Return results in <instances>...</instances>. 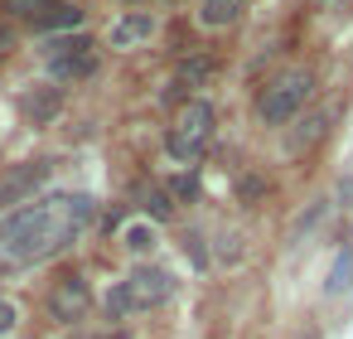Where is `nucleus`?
Segmentation results:
<instances>
[{
  "label": "nucleus",
  "instance_id": "obj_4",
  "mask_svg": "<svg viewBox=\"0 0 353 339\" xmlns=\"http://www.w3.org/2000/svg\"><path fill=\"white\" fill-rule=\"evenodd\" d=\"M213 102H203V97H189L179 112H174V122H170V131H165V151H170V160H179V165H194L203 151H208V141H213Z\"/></svg>",
  "mask_w": 353,
  "mask_h": 339
},
{
  "label": "nucleus",
  "instance_id": "obj_6",
  "mask_svg": "<svg viewBox=\"0 0 353 339\" xmlns=\"http://www.w3.org/2000/svg\"><path fill=\"white\" fill-rule=\"evenodd\" d=\"M88 310H92V286H88L78 271L59 276V281H54V291H49V315H54L59 325H78Z\"/></svg>",
  "mask_w": 353,
  "mask_h": 339
},
{
  "label": "nucleus",
  "instance_id": "obj_13",
  "mask_svg": "<svg viewBox=\"0 0 353 339\" xmlns=\"http://www.w3.org/2000/svg\"><path fill=\"white\" fill-rule=\"evenodd\" d=\"M34 25H39V30H78V25H83V10H78V6H63V0H54V6H49Z\"/></svg>",
  "mask_w": 353,
  "mask_h": 339
},
{
  "label": "nucleus",
  "instance_id": "obj_14",
  "mask_svg": "<svg viewBox=\"0 0 353 339\" xmlns=\"http://www.w3.org/2000/svg\"><path fill=\"white\" fill-rule=\"evenodd\" d=\"M121 242H126V252H136V257H145V252L155 247V228H150V223H131V228L121 233Z\"/></svg>",
  "mask_w": 353,
  "mask_h": 339
},
{
  "label": "nucleus",
  "instance_id": "obj_17",
  "mask_svg": "<svg viewBox=\"0 0 353 339\" xmlns=\"http://www.w3.org/2000/svg\"><path fill=\"white\" fill-rule=\"evenodd\" d=\"M102 339H131V334H126V329H117V334H102Z\"/></svg>",
  "mask_w": 353,
  "mask_h": 339
},
{
  "label": "nucleus",
  "instance_id": "obj_3",
  "mask_svg": "<svg viewBox=\"0 0 353 339\" xmlns=\"http://www.w3.org/2000/svg\"><path fill=\"white\" fill-rule=\"evenodd\" d=\"M174 296V276L165 267H136L131 276H121L107 296V315L112 320H126V315H141V310H155Z\"/></svg>",
  "mask_w": 353,
  "mask_h": 339
},
{
  "label": "nucleus",
  "instance_id": "obj_5",
  "mask_svg": "<svg viewBox=\"0 0 353 339\" xmlns=\"http://www.w3.org/2000/svg\"><path fill=\"white\" fill-rule=\"evenodd\" d=\"M54 175V160H25V165H10L0 170V213H15L20 204L34 199V189H44Z\"/></svg>",
  "mask_w": 353,
  "mask_h": 339
},
{
  "label": "nucleus",
  "instance_id": "obj_7",
  "mask_svg": "<svg viewBox=\"0 0 353 339\" xmlns=\"http://www.w3.org/2000/svg\"><path fill=\"white\" fill-rule=\"evenodd\" d=\"M49 73L54 78H92L97 73V54H92V39H59V44H49Z\"/></svg>",
  "mask_w": 353,
  "mask_h": 339
},
{
  "label": "nucleus",
  "instance_id": "obj_12",
  "mask_svg": "<svg viewBox=\"0 0 353 339\" xmlns=\"http://www.w3.org/2000/svg\"><path fill=\"white\" fill-rule=\"evenodd\" d=\"M353 286V247L343 242L339 247V257H334V267H329V281H324V296H343Z\"/></svg>",
  "mask_w": 353,
  "mask_h": 339
},
{
  "label": "nucleus",
  "instance_id": "obj_8",
  "mask_svg": "<svg viewBox=\"0 0 353 339\" xmlns=\"http://www.w3.org/2000/svg\"><path fill=\"white\" fill-rule=\"evenodd\" d=\"M334 117H339V107H324V112H300V117L285 126V151H290V155H305L310 146H319V141L329 136Z\"/></svg>",
  "mask_w": 353,
  "mask_h": 339
},
{
  "label": "nucleus",
  "instance_id": "obj_1",
  "mask_svg": "<svg viewBox=\"0 0 353 339\" xmlns=\"http://www.w3.org/2000/svg\"><path fill=\"white\" fill-rule=\"evenodd\" d=\"M97 218V204L88 194H54L39 204L15 209L10 218H0V262H49L63 247H73V238Z\"/></svg>",
  "mask_w": 353,
  "mask_h": 339
},
{
  "label": "nucleus",
  "instance_id": "obj_10",
  "mask_svg": "<svg viewBox=\"0 0 353 339\" xmlns=\"http://www.w3.org/2000/svg\"><path fill=\"white\" fill-rule=\"evenodd\" d=\"M20 112H25L34 126H49V122L63 112V93H59V88H34V93L20 97Z\"/></svg>",
  "mask_w": 353,
  "mask_h": 339
},
{
  "label": "nucleus",
  "instance_id": "obj_11",
  "mask_svg": "<svg viewBox=\"0 0 353 339\" xmlns=\"http://www.w3.org/2000/svg\"><path fill=\"white\" fill-rule=\"evenodd\" d=\"M247 6H252V0H203V6H199V25L203 30H228V25L242 20Z\"/></svg>",
  "mask_w": 353,
  "mask_h": 339
},
{
  "label": "nucleus",
  "instance_id": "obj_18",
  "mask_svg": "<svg viewBox=\"0 0 353 339\" xmlns=\"http://www.w3.org/2000/svg\"><path fill=\"white\" fill-rule=\"evenodd\" d=\"M305 339H310V334H305Z\"/></svg>",
  "mask_w": 353,
  "mask_h": 339
},
{
  "label": "nucleus",
  "instance_id": "obj_2",
  "mask_svg": "<svg viewBox=\"0 0 353 339\" xmlns=\"http://www.w3.org/2000/svg\"><path fill=\"white\" fill-rule=\"evenodd\" d=\"M314 83H319V78H314V68H305V64H290V68L271 73L266 88L256 93V112H261V122H271V126H290V122L310 107Z\"/></svg>",
  "mask_w": 353,
  "mask_h": 339
},
{
  "label": "nucleus",
  "instance_id": "obj_16",
  "mask_svg": "<svg viewBox=\"0 0 353 339\" xmlns=\"http://www.w3.org/2000/svg\"><path fill=\"white\" fill-rule=\"evenodd\" d=\"M15 320H20V315H15V305H10V300H0V334H10V329H15Z\"/></svg>",
  "mask_w": 353,
  "mask_h": 339
},
{
  "label": "nucleus",
  "instance_id": "obj_9",
  "mask_svg": "<svg viewBox=\"0 0 353 339\" xmlns=\"http://www.w3.org/2000/svg\"><path fill=\"white\" fill-rule=\"evenodd\" d=\"M155 35V15H145V10H126L117 25H112V49H136V44H145Z\"/></svg>",
  "mask_w": 353,
  "mask_h": 339
},
{
  "label": "nucleus",
  "instance_id": "obj_15",
  "mask_svg": "<svg viewBox=\"0 0 353 339\" xmlns=\"http://www.w3.org/2000/svg\"><path fill=\"white\" fill-rule=\"evenodd\" d=\"M49 6H54V0H0V10L15 15V20H39Z\"/></svg>",
  "mask_w": 353,
  "mask_h": 339
}]
</instances>
